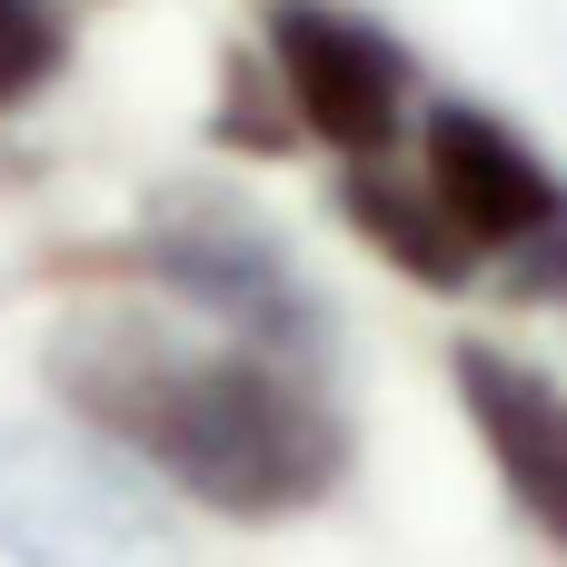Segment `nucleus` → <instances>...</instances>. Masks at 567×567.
Returning <instances> with one entry per match:
<instances>
[{"label": "nucleus", "instance_id": "f257e3e1", "mask_svg": "<svg viewBox=\"0 0 567 567\" xmlns=\"http://www.w3.org/2000/svg\"><path fill=\"white\" fill-rule=\"evenodd\" d=\"M40 389L140 478L229 528L309 518L359 468V429L319 359L259 349L189 309H140V299L70 309L40 339Z\"/></svg>", "mask_w": 567, "mask_h": 567}, {"label": "nucleus", "instance_id": "f03ea898", "mask_svg": "<svg viewBox=\"0 0 567 567\" xmlns=\"http://www.w3.org/2000/svg\"><path fill=\"white\" fill-rule=\"evenodd\" d=\"M100 269L159 289L169 309H189V319H209V329H239V339H259V349H289V359H319V369L339 359L329 299L299 279V259L279 249V229H269L259 209L219 199V189H169V199L140 219V239L100 249Z\"/></svg>", "mask_w": 567, "mask_h": 567}, {"label": "nucleus", "instance_id": "7ed1b4c3", "mask_svg": "<svg viewBox=\"0 0 567 567\" xmlns=\"http://www.w3.org/2000/svg\"><path fill=\"white\" fill-rule=\"evenodd\" d=\"M0 567H199L159 478L80 419L0 429Z\"/></svg>", "mask_w": 567, "mask_h": 567}, {"label": "nucleus", "instance_id": "20e7f679", "mask_svg": "<svg viewBox=\"0 0 567 567\" xmlns=\"http://www.w3.org/2000/svg\"><path fill=\"white\" fill-rule=\"evenodd\" d=\"M259 50H269L299 130L319 150H339V159H379L419 120V90H429L419 50L389 20L349 10V0H269L259 10Z\"/></svg>", "mask_w": 567, "mask_h": 567}, {"label": "nucleus", "instance_id": "39448f33", "mask_svg": "<svg viewBox=\"0 0 567 567\" xmlns=\"http://www.w3.org/2000/svg\"><path fill=\"white\" fill-rule=\"evenodd\" d=\"M419 179H429V189L458 209V229H468L478 249H498V259L567 219V169L508 120V110H488V100H468V90H449V100L419 110Z\"/></svg>", "mask_w": 567, "mask_h": 567}, {"label": "nucleus", "instance_id": "423d86ee", "mask_svg": "<svg viewBox=\"0 0 567 567\" xmlns=\"http://www.w3.org/2000/svg\"><path fill=\"white\" fill-rule=\"evenodd\" d=\"M449 389H458L508 508L567 558V379H548L538 359H518L498 339H458L449 349Z\"/></svg>", "mask_w": 567, "mask_h": 567}, {"label": "nucleus", "instance_id": "0eeeda50", "mask_svg": "<svg viewBox=\"0 0 567 567\" xmlns=\"http://www.w3.org/2000/svg\"><path fill=\"white\" fill-rule=\"evenodd\" d=\"M339 219H349L409 289H429V299H468L478 269H488V249L458 229V209H449L419 169H399L389 150H379V159H339Z\"/></svg>", "mask_w": 567, "mask_h": 567}, {"label": "nucleus", "instance_id": "6e6552de", "mask_svg": "<svg viewBox=\"0 0 567 567\" xmlns=\"http://www.w3.org/2000/svg\"><path fill=\"white\" fill-rule=\"evenodd\" d=\"M209 140H219V150H239V159H279V150H299V140H309V130H299V110H289V90H279V70H269V50H229V60H219Z\"/></svg>", "mask_w": 567, "mask_h": 567}, {"label": "nucleus", "instance_id": "1a4fd4ad", "mask_svg": "<svg viewBox=\"0 0 567 567\" xmlns=\"http://www.w3.org/2000/svg\"><path fill=\"white\" fill-rule=\"evenodd\" d=\"M70 60V20L60 0H0V110H30Z\"/></svg>", "mask_w": 567, "mask_h": 567}, {"label": "nucleus", "instance_id": "9d476101", "mask_svg": "<svg viewBox=\"0 0 567 567\" xmlns=\"http://www.w3.org/2000/svg\"><path fill=\"white\" fill-rule=\"evenodd\" d=\"M498 289H508V299H538V309H558V319H567V219L498 259Z\"/></svg>", "mask_w": 567, "mask_h": 567}]
</instances>
